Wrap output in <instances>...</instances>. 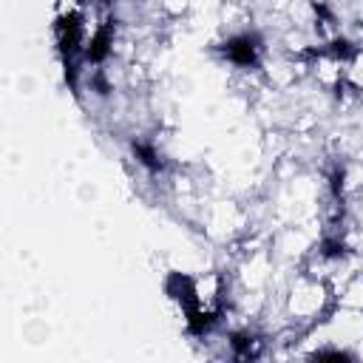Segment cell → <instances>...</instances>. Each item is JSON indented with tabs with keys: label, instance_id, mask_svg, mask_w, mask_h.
Here are the masks:
<instances>
[{
	"label": "cell",
	"instance_id": "1",
	"mask_svg": "<svg viewBox=\"0 0 363 363\" xmlns=\"http://www.w3.org/2000/svg\"><path fill=\"white\" fill-rule=\"evenodd\" d=\"M332 284L318 278V275H309L306 269L292 281L289 286V295H286V315L295 320V323H315L320 318L329 315V306H332Z\"/></svg>",
	"mask_w": 363,
	"mask_h": 363
},
{
	"label": "cell",
	"instance_id": "2",
	"mask_svg": "<svg viewBox=\"0 0 363 363\" xmlns=\"http://www.w3.org/2000/svg\"><path fill=\"white\" fill-rule=\"evenodd\" d=\"M343 85L349 91H363V45H357L343 65Z\"/></svg>",
	"mask_w": 363,
	"mask_h": 363
},
{
	"label": "cell",
	"instance_id": "3",
	"mask_svg": "<svg viewBox=\"0 0 363 363\" xmlns=\"http://www.w3.org/2000/svg\"><path fill=\"white\" fill-rule=\"evenodd\" d=\"M113 3H139V0H113Z\"/></svg>",
	"mask_w": 363,
	"mask_h": 363
}]
</instances>
